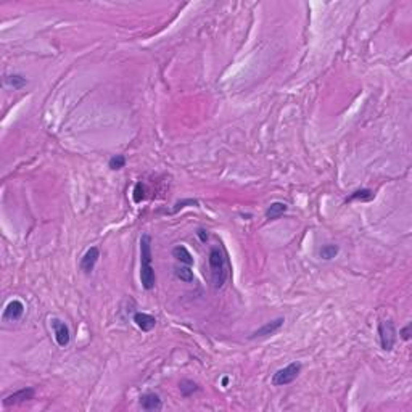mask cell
<instances>
[{"mask_svg": "<svg viewBox=\"0 0 412 412\" xmlns=\"http://www.w3.org/2000/svg\"><path fill=\"white\" fill-rule=\"evenodd\" d=\"M98 258H100V251H98L97 246H92L86 251V255L82 256L81 260V271L84 274H90L93 269H95V264L98 261Z\"/></svg>", "mask_w": 412, "mask_h": 412, "instance_id": "7", "label": "cell"}, {"mask_svg": "<svg viewBox=\"0 0 412 412\" xmlns=\"http://www.w3.org/2000/svg\"><path fill=\"white\" fill-rule=\"evenodd\" d=\"M134 322H135V325L144 332H150L152 328H155V325H156V319L153 316L147 314V312H135Z\"/></svg>", "mask_w": 412, "mask_h": 412, "instance_id": "11", "label": "cell"}, {"mask_svg": "<svg viewBox=\"0 0 412 412\" xmlns=\"http://www.w3.org/2000/svg\"><path fill=\"white\" fill-rule=\"evenodd\" d=\"M401 338L406 340V342L411 340V324H408V325H406L403 330H401Z\"/></svg>", "mask_w": 412, "mask_h": 412, "instance_id": "22", "label": "cell"}, {"mask_svg": "<svg viewBox=\"0 0 412 412\" xmlns=\"http://www.w3.org/2000/svg\"><path fill=\"white\" fill-rule=\"evenodd\" d=\"M196 235H198V237H200V240H201V241H206V240H208V234H206V230L200 229L198 232H196Z\"/></svg>", "mask_w": 412, "mask_h": 412, "instance_id": "23", "label": "cell"}, {"mask_svg": "<svg viewBox=\"0 0 412 412\" xmlns=\"http://www.w3.org/2000/svg\"><path fill=\"white\" fill-rule=\"evenodd\" d=\"M378 340L383 351H391L396 343V328L391 321H382L378 324Z\"/></svg>", "mask_w": 412, "mask_h": 412, "instance_id": "4", "label": "cell"}, {"mask_svg": "<svg viewBox=\"0 0 412 412\" xmlns=\"http://www.w3.org/2000/svg\"><path fill=\"white\" fill-rule=\"evenodd\" d=\"M3 82L7 87H12L13 90H16V89L24 87L27 81H26V78H23V76H20V74H10V76H5Z\"/></svg>", "mask_w": 412, "mask_h": 412, "instance_id": "14", "label": "cell"}, {"mask_svg": "<svg viewBox=\"0 0 412 412\" xmlns=\"http://www.w3.org/2000/svg\"><path fill=\"white\" fill-rule=\"evenodd\" d=\"M144 192H145V187L142 185V182H137L135 189H134V201L135 203H140L142 200H144Z\"/></svg>", "mask_w": 412, "mask_h": 412, "instance_id": "20", "label": "cell"}, {"mask_svg": "<svg viewBox=\"0 0 412 412\" xmlns=\"http://www.w3.org/2000/svg\"><path fill=\"white\" fill-rule=\"evenodd\" d=\"M24 314V304L20 300H13L5 306L3 311V321H20Z\"/></svg>", "mask_w": 412, "mask_h": 412, "instance_id": "6", "label": "cell"}, {"mask_svg": "<svg viewBox=\"0 0 412 412\" xmlns=\"http://www.w3.org/2000/svg\"><path fill=\"white\" fill-rule=\"evenodd\" d=\"M187 205L196 206V205H198V201H196V200H182V201H177V203L174 205V208H173L171 213H177L179 210H182V208H185Z\"/></svg>", "mask_w": 412, "mask_h": 412, "instance_id": "21", "label": "cell"}, {"mask_svg": "<svg viewBox=\"0 0 412 412\" xmlns=\"http://www.w3.org/2000/svg\"><path fill=\"white\" fill-rule=\"evenodd\" d=\"M108 166H109V169H113V171H118V169H123V168L126 166V158H124L123 155H116V156L109 158Z\"/></svg>", "mask_w": 412, "mask_h": 412, "instance_id": "19", "label": "cell"}, {"mask_svg": "<svg viewBox=\"0 0 412 412\" xmlns=\"http://www.w3.org/2000/svg\"><path fill=\"white\" fill-rule=\"evenodd\" d=\"M338 251H340L338 245H325V246H322V248H321L319 255H321L322 260L330 261V260H333V258L338 255Z\"/></svg>", "mask_w": 412, "mask_h": 412, "instance_id": "17", "label": "cell"}, {"mask_svg": "<svg viewBox=\"0 0 412 412\" xmlns=\"http://www.w3.org/2000/svg\"><path fill=\"white\" fill-rule=\"evenodd\" d=\"M139 404L144 411H160L161 406H163L160 396H158L156 393H152V391L142 394V396L139 398Z\"/></svg>", "mask_w": 412, "mask_h": 412, "instance_id": "10", "label": "cell"}, {"mask_svg": "<svg viewBox=\"0 0 412 412\" xmlns=\"http://www.w3.org/2000/svg\"><path fill=\"white\" fill-rule=\"evenodd\" d=\"M50 324H52V328H53L55 342H57V345L60 346V348H66L71 342V333H69L68 325L63 321L57 319V317H53V319L50 321Z\"/></svg>", "mask_w": 412, "mask_h": 412, "instance_id": "5", "label": "cell"}, {"mask_svg": "<svg viewBox=\"0 0 412 412\" xmlns=\"http://www.w3.org/2000/svg\"><path fill=\"white\" fill-rule=\"evenodd\" d=\"M34 388H23V390H20V391H16L13 394H10V396H7L3 401H2V404L5 406V408H8V406H13V404H20V403H24V401H29L34 398Z\"/></svg>", "mask_w": 412, "mask_h": 412, "instance_id": "8", "label": "cell"}, {"mask_svg": "<svg viewBox=\"0 0 412 412\" xmlns=\"http://www.w3.org/2000/svg\"><path fill=\"white\" fill-rule=\"evenodd\" d=\"M140 282L145 290H152L156 282L155 269L152 266V237L148 234L140 239Z\"/></svg>", "mask_w": 412, "mask_h": 412, "instance_id": "1", "label": "cell"}, {"mask_svg": "<svg viewBox=\"0 0 412 412\" xmlns=\"http://www.w3.org/2000/svg\"><path fill=\"white\" fill-rule=\"evenodd\" d=\"M373 198V192L369 189H361L356 190L351 194V196L346 201H354V200H361V201H370Z\"/></svg>", "mask_w": 412, "mask_h": 412, "instance_id": "16", "label": "cell"}, {"mask_svg": "<svg viewBox=\"0 0 412 412\" xmlns=\"http://www.w3.org/2000/svg\"><path fill=\"white\" fill-rule=\"evenodd\" d=\"M179 388H180V393H182L184 396H190V394H194L195 391H198V390H200L198 385L194 383L192 380H182V382H180Z\"/></svg>", "mask_w": 412, "mask_h": 412, "instance_id": "18", "label": "cell"}, {"mask_svg": "<svg viewBox=\"0 0 412 412\" xmlns=\"http://www.w3.org/2000/svg\"><path fill=\"white\" fill-rule=\"evenodd\" d=\"M208 262H210V269H211V279H213V285L214 288H221L224 282L227 279V269H226V260H224L222 251L214 246V248L210 250V258H208Z\"/></svg>", "mask_w": 412, "mask_h": 412, "instance_id": "2", "label": "cell"}, {"mask_svg": "<svg viewBox=\"0 0 412 412\" xmlns=\"http://www.w3.org/2000/svg\"><path fill=\"white\" fill-rule=\"evenodd\" d=\"M173 256L177 260L180 264H185V266H192L194 264V258H192V255L189 253V250L185 248V246H175V248L173 250Z\"/></svg>", "mask_w": 412, "mask_h": 412, "instance_id": "13", "label": "cell"}, {"mask_svg": "<svg viewBox=\"0 0 412 412\" xmlns=\"http://www.w3.org/2000/svg\"><path fill=\"white\" fill-rule=\"evenodd\" d=\"M283 322H285L283 317H279V319H276V321L267 322L261 328H258V330L251 335V338H264V337H269V335H274L276 332H279L280 328H282Z\"/></svg>", "mask_w": 412, "mask_h": 412, "instance_id": "9", "label": "cell"}, {"mask_svg": "<svg viewBox=\"0 0 412 412\" xmlns=\"http://www.w3.org/2000/svg\"><path fill=\"white\" fill-rule=\"evenodd\" d=\"M300 372H301V364H300V362H292V364H288L287 367H283V369H279L276 373H274L272 383L276 387L290 385V383L296 380V377L300 375Z\"/></svg>", "mask_w": 412, "mask_h": 412, "instance_id": "3", "label": "cell"}, {"mask_svg": "<svg viewBox=\"0 0 412 412\" xmlns=\"http://www.w3.org/2000/svg\"><path fill=\"white\" fill-rule=\"evenodd\" d=\"M287 210H288V206L285 205V203L274 201L266 210V219H269V221H276V219H279L283 213H287Z\"/></svg>", "mask_w": 412, "mask_h": 412, "instance_id": "12", "label": "cell"}, {"mask_svg": "<svg viewBox=\"0 0 412 412\" xmlns=\"http://www.w3.org/2000/svg\"><path fill=\"white\" fill-rule=\"evenodd\" d=\"M174 274H175V277L180 279L182 282H187V283H190V282H194V272L190 271V266H177L174 269Z\"/></svg>", "mask_w": 412, "mask_h": 412, "instance_id": "15", "label": "cell"}]
</instances>
